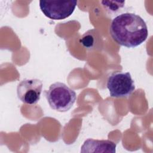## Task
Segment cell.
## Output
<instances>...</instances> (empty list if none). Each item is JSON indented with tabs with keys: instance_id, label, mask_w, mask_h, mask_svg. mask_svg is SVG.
Instances as JSON below:
<instances>
[{
	"instance_id": "277c9868",
	"label": "cell",
	"mask_w": 153,
	"mask_h": 153,
	"mask_svg": "<svg viewBox=\"0 0 153 153\" xmlns=\"http://www.w3.org/2000/svg\"><path fill=\"white\" fill-rule=\"evenodd\" d=\"M76 1H40L39 8L43 14L53 20H62L74 11Z\"/></svg>"
},
{
	"instance_id": "3957f363",
	"label": "cell",
	"mask_w": 153,
	"mask_h": 153,
	"mask_svg": "<svg viewBox=\"0 0 153 153\" xmlns=\"http://www.w3.org/2000/svg\"><path fill=\"white\" fill-rule=\"evenodd\" d=\"M106 86L112 97H127L135 90L134 82L129 72L112 73L108 77Z\"/></svg>"
},
{
	"instance_id": "8992f818",
	"label": "cell",
	"mask_w": 153,
	"mask_h": 153,
	"mask_svg": "<svg viewBox=\"0 0 153 153\" xmlns=\"http://www.w3.org/2000/svg\"><path fill=\"white\" fill-rule=\"evenodd\" d=\"M116 143L109 140L88 139L81 146V152H115Z\"/></svg>"
},
{
	"instance_id": "7a4b0ae2",
	"label": "cell",
	"mask_w": 153,
	"mask_h": 153,
	"mask_svg": "<svg viewBox=\"0 0 153 153\" xmlns=\"http://www.w3.org/2000/svg\"><path fill=\"white\" fill-rule=\"evenodd\" d=\"M45 96L50 106L59 112L69 111L76 99L75 91L60 82L51 84L48 90L45 91Z\"/></svg>"
},
{
	"instance_id": "6da1fadb",
	"label": "cell",
	"mask_w": 153,
	"mask_h": 153,
	"mask_svg": "<svg viewBox=\"0 0 153 153\" xmlns=\"http://www.w3.org/2000/svg\"><path fill=\"white\" fill-rule=\"evenodd\" d=\"M109 32L112 39L120 45L136 47L142 44L148 35V27L139 16L125 13L116 16L112 21Z\"/></svg>"
},
{
	"instance_id": "5b68a950",
	"label": "cell",
	"mask_w": 153,
	"mask_h": 153,
	"mask_svg": "<svg viewBox=\"0 0 153 153\" xmlns=\"http://www.w3.org/2000/svg\"><path fill=\"white\" fill-rule=\"evenodd\" d=\"M42 89V82L38 79H25L17 85L18 98L23 103L35 105L40 99Z\"/></svg>"
}]
</instances>
